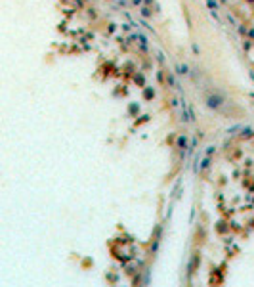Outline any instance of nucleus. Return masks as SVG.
<instances>
[{
    "instance_id": "423d86ee",
    "label": "nucleus",
    "mask_w": 254,
    "mask_h": 287,
    "mask_svg": "<svg viewBox=\"0 0 254 287\" xmlns=\"http://www.w3.org/2000/svg\"><path fill=\"white\" fill-rule=\"evenodd\" d=\"M176 146H178V149H187V136H185V134H180V136H178Z\"/></svg>"
},
{
    "instance_id": "7ed1b4c3",
    "label": "nucleus",
    "mask_w": 254,
    "mask_h": 287,
    "mask_svg": "<svg viewBox=\"0 0 254 287\" xmlns=\"http://www.w3.org/2000/svg\"><path fill=\"white\" fill-rule=\"evenodd\" d=\"M189 65H187V63H176V65H174V73L176 75H187L189 73Z\"/></svg>"
},
{
    "instance_id": "ddd939ff",
    "label": "nucleus",
    "mask_w": 254,
    "mask_h": 287,
    "mask_svg": "<svg viewBox=\"0 0 254 287\" xmlns=\"http://www.w3.org/2000/svg\"><path fill=\"white\" fill-rule=\"evenodd\" d=\"M246 38L254 40V27H249V29H246Z\"/></svg>"
},
{
    "instance_id": "4468645a",
    "label": "nucleus",
    "mask_w": 254,
    "mask_h": 287,
    "mask_svg": "<svg viewBox=\"0 0 254 287\" xmlns=\"http://www.w3.org/2000/svg\"><path fill=\"white\" fill-rule=\"evenodd\" d=\"M214 151H216V146H208V147H206V151H205V153H206L208 157H212V155H214Z\"/></svg>"
},
{
    "instance_id": "412c9836",
    "label": "nucleus",
    "mask_w": 254,
    "mask_h": 287,
    "mask_svg": "<svg viewBox=\"0 0 254 287\" xmlns=\"http://www.w3.org/2000/svg\"><path fill=\"white\" fill-rule=\"evenodd\" d=\"M155 2H157V0H143V4H145V6H151V8H153Z\"/></svg>"
},
{
    "instance_id": "f03ea898",
    "label": "nucleus",
    "mask_w": 254,
    "mask_h": 287,
    "mask_svg": "<svg viewBox=\"0 0 254 287\" xmlns=\"http://www.w3.org/2000/svg\"><path fill=\"white\" fill-rule=\"evenodd\" d=\"M138 44H140V52L149 54V38L145 37V35H140V33H138Z\"/></svg>"
},
{
    "instance_id": "20e7f679",
    "label": "nucleus",
    "mask_w": 254,
    "mask_h": 287,
    "mask_svg": "<svg viewBox=\"0 0 254 287\" xmlns=\"http://www.w3.org/2000/svg\"><path fill=\"white\" fill-rule=\"evenodd\" d=\"M140 13H141L143 19H151V16H153V8H151V6L141 4V6H140Z\"/></svg>"
},
{
    "instance_id": "0eeeda50",
    "label": "nucleus",
    "mask_w": 254,
    "mask_h": 287,
    "mask_svg": "<svg viewBox=\"0 0 254 287\" xmlns=\"http://www.w3.org/2000/svg\"><path fill=\"white\" fill-rule=\"evenodd\" d=\"M205 4H206V8H208L210 12H218V8H220L218 0H205Z\"/></svg>"
},
{
    "instance_id": "a211bd4d",
    "label": "nucleus",
    "mask_w": 254,
    "mask_h": 287,
    "mask_svg": "<svg viewBox=\"0 0 254 287\" xmlns=\"http://www.w3.org/2000/svg\"><path fill=\"white\" fill-rule=\"evenodd\" d=\"M134 81H136L138 84H143V75H141V73H138V75L134 77Z\"/></svg>"
},
{
    "instance_id": "aec40b11",
    "label": "nucleus",
    "mask_w": 254,
    "mask_h": 287,
    "mask_svg": "<svg viewBox=\"0 0 254 287\" xmlns=\"http://www.w3.org/2000/svg\"><path fill=\"white\" fill-rule=\"evenodd\" d=\"M115 29H117V25H115V23H109V27H107L109 33H115Z\"/></svg>"
},
{
    "instance_id": "9b49d317",
    "label": "nucleus",
    "mask_w": 254,
    "mask_h": 287,
    "mask_svg": "<svg viewBox=\"0 0 254 287\" xmlns=\"http://www.w3.org/2000/svg\"><path fill=\"white\" fill-rule=\"evenodd\" d=\"M210 163H212V159H210V157L206 155L205 159H202V165H201V170H206V169L210 167Z\"/></svg>"
},
{
    "instance_id": "6e6552de",
    "label": "nucleus",
    "mask_w": 254,
    "mask_h": 287,
    "mask_svg": "<svg viewBox=\"0 0 254 287\" xmlns=\"http://www.w3.org/2000/svg\"><path fill=\"white\" fill-rule=\"evenodd\" d=\"M143 98H145V100H153V98H155V90L151 88V86H147V88L143 90Z\"/></svg>"
},
{
    "instance_id": "1a4fd4ad",
    "label": "nucleus",
    "mask_w": 254,
    "mask_h": 287,
    "mask_svg": "<svg viewBox=\"0 0 254 287\" xmlns=\"http://www.w3.org/2000/svg\"><path fill=\"white\" fill-rule=\"evenodd\" d=\"M252 46H254V40H250V38H245L243 40V50H245V52H249Z\"/></svg>"
},
{
    "instance_id": "f257e3e1",
    "label": "nucleus",
    "mask_w": 254,
    "mask_h": 287,
    "mask_svg": "<svg viewBox=\"0 0 254 287\" xmlns=\"http://www.w3.org/2000/svg\"><path fill=\"white\" fill-rule=\"evenodd\" d=\"M206 107L208 109H220V107L226 104V98L220 94H206Z\"/></svg>"
},
{
    "instance_id": "6ab92c4d",
    "label": "nucleus",
    "mask_w": 254,
    "mask_h": 287,
    "mask_svg": "<svg viewBox=\"0 0 254 287\" xmlns=\"http://www.w3.org/2000/svg\"><path fill=\"white\" fill-rule=\"evenodd\" d=\"M157 81L159 82H164V73H163V71H157Z\"/></svg>"
},
{
    "instance_id": "9d476101",
    "label": "nucleus",
    "mask_w": 254,
    "mask_h": 287,
    "mask_svg": "<svg viewBox=\"0 0 254 287\" xmlns=\"http://www.w3.org/2000/svg\"><path fill=\"white\" fill-rule=\"evenodd\" d=\"M246 29H249V25H245V23H237V33H239V35L246 37Z\"/></svg>"
},
{
    "instance_id": "4be33fe9",
    "label": "nucleus",
    "mask_w": 254,
    "mask_h": 287,
    "mask_svg": "<svg viewBox=\"0 0 254 287\" xmlns=\"http://www.w3.org/2000/svg\"><path fill=\"white\" fill-rule=\"evenodd\" d=\"M143 0H132V6H141Z\"/></svg>"
},
{
    "instance_id": "5701e85b",
    "label": "nucleus",
    "mask_w": 254,
    "mask_h": 287,
    "mask_svg": "<svg viewBox=\"0 0 254 287\" xmlns=\"http://www.w3.org/2000/svg\"><path fill=\"white\" fill-rule=\"evenodd\" d=\"M227 19L231 21V25H237V21H235V17H233V16H227Z\"/></svg>"
},
{
    "instance_id": "f3484780",
    "label": "nucleus",
    "mask_w": 254,
    "mask_h": 287,
    "mask_svg": "<svg viewBox=\"0 0 254 287\" xmlns=\"http://www.w3.org/2000/svg\"><path fill=\"white\" fill-rule=\"evenodd\" d=\"M243 136H246V138H250V136H254V130H252V128H245Z\"/></svg>"
},
{
    "instance_id": "2eb2a0df",
    "label": "nucleus",
    "mask_w": 254,
    "mask_h": 287,
    "mask_svg": "<svg viewBox=\"0 0 254 287\" xmlns=\"http://www.w3.org/2000/svg\"><path fill=\"white\" fill-rule=\"evenodd\" d=\"M157 61H159V63H164V61H166V57H164L163 52H157Z\"/></svg>"
},
{
    "instance_id": "b1692460",
    "label": "nucleus",
    "mask_w": 254,
    "mask_h": 287,
    "mask_svg": "<svg viewBox=\"0 0 254 287\" xmlns=\"http://www.w3.org/2000/svg\"><path fill=\"white\" fill-rule=\"evenodd\" d=\"M246 2H249V4H254V0H246Z\"/></svg>"
},
{
    "instance_id": "39448f33",
    "label": "nucleus",
    "mask_w": 254,
    "mask_h": 287,
    "mask_svg": "<svg viewBox=\"0 0 254 287\" xmlns=\"http://www.w3.org/2000/svg\"><path fill=\"white\" fill-rule=\"evenodd\" d=\"M164 82L170 86V88H180V84L176 82V78H174V75L172 73H168V75H164Z\"/></svg>"
},
{
    "instance_id": "dca6fc26",
    "label": "nucleus",
    "mask_w": 254,
    "mask_h": 287,
    "mask_svg": "<svg viewBox=\"0 0 254 287\" xmlns=\"http://www.w3.org/2000/svg\"><path fill=\"white\" fill-rule=\"evenodd\" d=\"M191 50H193V52L197 54V56L201 54V48H199V44H197V42H193V44H191Z\"/></svg>"
},
{
    "instance_id": "f8f14e48",
    "label": "nucleus",
    "mask_w": 254,
    "mask_h": 287,
    "mask_svg": "<svg viewBox=\"0 0 254 287\" xmlns=\"http://www.w3.org/2000/svg\"><path fill=\"white\" fill-rule=\"evenodd\" d=\"M128 111H130V115H132V117H134V115H138V113H140V105H138V104L130 105V107H128Z\"/></svg>"
}]
</instances>
